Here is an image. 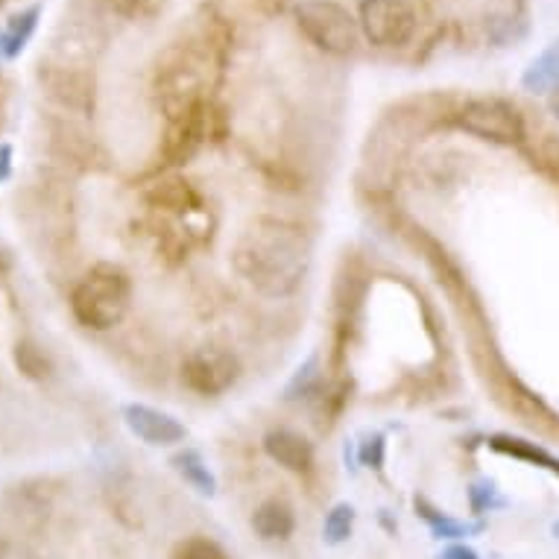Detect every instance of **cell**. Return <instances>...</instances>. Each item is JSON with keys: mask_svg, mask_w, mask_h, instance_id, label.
I'll list each match as a JSON object with an SVG mask.
<instances>
[{"mask_svg": "<svg viewBox=\"0 0 559 559\" xmlns=\"http://www.w3.org/2000/svg\"><path fill=\"white\" fill-rule=\"evenodd\" d=\"M231 264L258 294L285 299L302 285L308 270V240L294 226L264 217L240 235Z\"/></svg>", "mask_w": 559, "mask_h": 559, "instance_id": "obj_1", "label": "cell"}, {"mask_svg": "<svg viewBox=\"0 0 559 559\" xmlns=\"http://www.w3.org/2000/svg\"><path fill=\"white\" fill-rule=\"evenodd\" d=\"M226 36L217 29H205L191 41H176L158 62L156 94L167 123L188 118L202 103H209V88L214 74L223 71Z\"/></svg>", "mask_w": 559, "mask_h": 559, "instance_id": "obj_2", "label": "cell"}, {"mask_svg": "<svg viewBox=\"0 0 559 559\" xmlns=\"http://www.w3.org/2000/svg\"><path fill=\"white\" fill-rule=\"evenodd\" d=\"M132 282L115 264H97L71 294V311L76 322L92 331L115 329L129 311Z\"/></svg>", "mask_w": 559, "mask_h": 559, "instance_id": "obj_3", "label": "cell"}, {"mask_svg": "<svg viewBox=\"0 0 559 559\" xmlns=\"http://www.w3.org/2000/svg\"><path fill=\"white\" fill-rule=\"evenodd\" d=\"M440 97H423V100H411L399 106L395 111H390L381 123H378L376 135L369 141V150H372V156L376 162H369V165H386L395 167L407 156V150L413 147V141L419 135H425L431 123L440 118V109H433V106H440Z\"/></svg>", "mask_w": 559, "mask_h": 559, "instance_id": "obj_4", "label": "cell"}, {"mask_svg": "<svg viewBox=\"0 0 559 559\" xmlns=\"http://www.w3.org/2000/svg\"><path fill=\"white\" fill-rule=\"evenodd\" d=\"M296 24L302 29V36L322 53L346 56L358 45L360 24L352 19L346 7H340L334 0H302L296 7Z\"/></svg>", "mask_w": 559, "mask_h": 559, "instance_id": "obj_5", "label": "cell"}, {"mask_svg": "<svg viewBox=\"0 0 559 559\" xmlns=\"http://www.w3.org/2000/svg\"><path fill=\"white\" fill-rule=\"evenodd\" d=\"M460 129L492 144H522L527 138L522 111L498 97H475L457 111Z\"/></svg>", "mask_w": 559, "mask_h": 559, "instance_id": "obj_6", "label": "cell"}, {"mask_svg": "<svg viewBox=\"0 0 559 559\" xmlns=\"http://www.w3.org/2000/svg\"><path fill=\"white\" fill-rule=\"evenodd\" d=\"M416 21L407 0H364L358 12L360 33L376 47L407 45L416 33Z\"/></svg>", "mask_w": 559, "mask_h": 559, "instance_id": "obj_7", "label": "cell"}, {"mask_svg": "<svg viewBox=\"0 0 559 559\" xmlns=\"http://www.w3.org/2000/svg\"><path fill=\"white\" fill-rule=\"evenodd\" d=\"M238 358L226 348H197L182 364V384L202 399H214L238 381Z\"/></svg>", "mask_w": 559, "mask_h": 559, "instance_id": "obj_8", "label": "cell"}, {"mask_svg": "<svg viewBox=\"0 0 559 559\" xmlns=\"http://www.w3.org/2000/svg\"><path fill=\"white\" fill-rule=\"evenodd\" d=\"M123 423L138 440L147 442L153 449H167V445H176V442H182L188 437V428L176 416L156 411L150 404H127L123 407Z\"/></svg>", "mask_w": 559, "mask_h": 559, "instance_id": "obj_9", "label": "cell"}, {"mask_svg": "<svg viewBox=\"0 0 559 559\" xmlns=\"http://www.w3.org/2000/svg\"><path fill=\"white\" fill-rule=\"evenodd\" d=\"M266 457L278 463L294 475H308L313 468V445L305 440L302 433L290 431V428H275L264 437Z\"/></svg>", "mask_w": 559, "mask_h": 559, "instance_id": "obj_10", "label": "cell"}, {"mask_svg": "<svg viewBox=\"0 0 559 559\" xmlns=\"http://www.w3.org/2000/svg\"><path fill=\"white\" fill-rule=\"evenodd\" d=\"M252 531L264 542H285L294 536L296 515L282 498H266L252 513Z\"/></svg>", "mask_w": 559, "mask_h": 559, "instance_id": "obj_11", "label": "cell"}, {"mask_svg": "<svg viewBox=\"0 0 559 559\" xmlns=\"http://www.w3.org/2000/svg\"><path fill=\"white\" fill-rule=\"evenodd\" d=\"M47 85H50V94H53L56 100L64 103L68 109L76 111H88L94 103V80L83 71H50L47 74Z\"/></svg>", "mask_w": 559, "mask_h": 559, "instance_id": "obj_12", "label": "cell"}, {"mask_svg": "<svg viewBox=\"0 0 559 559\" xmlns=\"http://www.w3.org/2000/svg\"><path fill=\"white\" fill-rule=\"evenodd\" d=\"M147 202L153 209H162V212L191 214L200 209V193L193 191L191 182L170 176V179H158L156 185H150Z\"/></svg>", "mask_w": 559, "mask_h": 559, "instance_id": "obj_13", "label": "cell"}, {"mask_svg": "<svg viewBox=\"0 0 559 559\" xmlns=\"http://www.w3.org/2000/svg\"><path fill=\"white\" fill-rule=\"evenodd\" d=\"M522 85L533 94H554L559 88V38L548 50H542L524 71Z\"/></svg>", "mask_w": 559, "mask_h": 559, "instance_id": "obj_14", "label": "cell"}, {"mask_svg": "<svg viewBox=\"0 0 559 559\" xmlns=\"http://www.w3.org/2000/svg\"><path fill=\"white\" fill-rule=\"evenodd\" d=\"M38 15H41V10L33 7V10H24L19 12V15H12V19L7 21V27H0V56L12 59V56H19L21 50H24L27 38L33 36V29H36Z\"/></svg>", "mask_w": 559, "mask_h": 559, "instance_id": "obj_15", "label": "cell"}, {"mask_svg": "<svg viewBox=\"0 0 559 559\" xmlns=\"http://www.w3.org/2000/svg\"><path fill=\"white\" fill-rule=\"evenodd\" d=\"M489 445L507 457H515V460H527V463H536V466H545L550 468L554 475H559V460L550 457L548 451H542L536 442H527V440H519V437H507V433H498L489 440Z\"/></svg>", "mask_w": 559, "mask_h": 559, "instance_id": "obj_16", "label": "cell"}, {"mask_svg": "<svg viewBox=\"0 0 559 559\" xmlns=\"http://www.w3.org/2000/svg\"><path fill=\"white\" fill-rule=\"evenodd\" d=\"M174 468L193 486V489H197V492H202V496H214L217 480H214V475L209 472V466H205V460L200 457V451H179L174 457Z\"/></svg>", "mask_w": 559, "mask_h": 559, "instance_id": "obj_17", "label": "cell"}, {"mask_svg": "<svg viewBox=\"0 0 559 559\" xmlns=\"http://www.w3.org/2000/svg\"><path fill=\"white\" fill-rule=\"evenodd\" d=\"M12 358H15V367H19L21 376H27L29 381H45V378L53 372L45 352H41L36 343H29V340H19V343H15Z\"/></svg>", "mask_w": 559, "mask_h": 559, "instance_id": "obj_18", "label": "cell"}, {"mask_svg": "<svg viewBox=\"0 0 559 559\" xmlns=\"http://www.w3.org/2000/svg\"><path fill=\"white\" fill-rule=\"evenodd\" d=\"M355 531V507L352 504H334L325 515L322 524V536L329 545H343Z\"/></svg>", "mask_w": 559, "mask_h": 559, "instance_id": "obj_19", "label": "cell"}, {"mask_svg": "<svg viewBox=\"0 0 559 559\" xmlns=\"http://www.w3.org/2000/svg\"><path fill=\"white\" fill-rule=\"evenodd\" d=\"M170 559H231L226 550L209 536H188L174 548Z\"/></svg>", "mask_w": 559, "mask_h": 559, "instance_id": "obj_20", "label": "cell"}, {"mask_svg": "<svg viewBox=\"0 0 559 559\" xmlns=\"http://www.w3.org/2000/svg\"><path fill=\"white\" fill-rule=\"evenodd\" d=\"M111 7V12H118L123 19L129 21H144L153 19L158 10H162V3L165 0H106Z\"/></svg>", "mask_w": 559, "mask_h": 559, "instance_id": "obj_21", "label": "cell"}, {"mask_svg": "<svg viewBox=\"0 0 559 559\" xmlns=\"http://www.w3.org/2000/svg\"><path fill=\"white\" fill-rule=\"evenodd\" d=\"M416 510H425L423 515L428 519V524H431L433 533H437L440 539H460V536H466V533H468L466 524L451 522V519L440 515L437 510H428V507H425V501H416Z\"/></svg>", "mask_w": 559, "mask_h": 559, "instance_id": "obj_22", "label": "cell"}, {"mask_svg": "<svg viewBox=\"0 0 559 559\" xmlns=\"http://www.w3.org/2000/svg\"><path fill=\"white\" fill-rule=\"evenodd\" d=\"M360 457H364V463H367V466L381 468V463H384V442H381V437L369 440L367 445H364V451H360Z\"/></svg>", "mask_w": 559, "mask_h": 559, "instance_id": "obj_23", "label": "cell"}, {"mask_svg": "<svg viewBox=\"0 0 559 559\" xmlns=\"http://www.w3.org/2000/svg\"><path fill=\"white\" fill-rule=\"evenodd\" d=\"M440 559H477V550L466 548V545H451V548L442 550Z\"/></svg>", "mask_w": 559, "mask_h": 559, "instance_id": "obj_24", "label": "cell"}, {"mask_svg": "<svg viewBox=\"0 0 559 559\" xmlns=\"http://www.w3.org/2000/svg\"><path fill=\"white\" fill-rule=\"evenodd\" d=\"M12 174V147L0 144V182H7Z\"/></svg>", "mask_w": 559, "mask_h": 559, "instance_id": "obj_25", "label": "cell"}, {"mask_svg": "<svg viewBox=\"0 0 559 559\" xmlns=\"http://www.w3.org/2000/svg\"><path fill=\"white\" fill-rule=\"evenodd\" d=\"M548 106H550V111H554V118L559 120V88H557V92H554V94H550Z\"/></svg>", "mask_w": 559, "mask_h": 559, "instance_id": "obj_26", "label": "cell"}, {"mask_svg": "<svg viewBox=\"0 0 559 559\" xmlns=\"http://www.w3.org/2000/svg\"><path fill=\"white\" fill-rule=\"evenodd\" d=\"M7 266H10V261H7V255H0V273H3Z\"/></svg>", "mask_w": 559, "mask_h": 559, "instance_id": "obj_27", "label": "cell"}, {"mask_svg": "<svg viewBox=\"0 0 559 559\" xmlns=\"http://www.w3.org/2000/svg\"><path fill=\"white\" fill-rule=\"evenodd\" d=\"M0 7H3V0H0Z\"/></svg>", "mask_w": 559, "mask_h": 559, "instance_id": "obj_28", "label": "cell"}]
</instances>
